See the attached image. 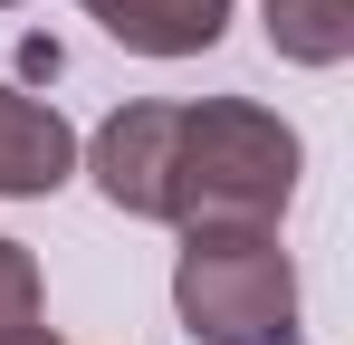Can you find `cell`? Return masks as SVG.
I'll list each match as a JSON object with an SVG mask.
<instances>
[{"label": "cell", "instance_id": "cell-1", "mask_svg": "<svg viewBox=\"0 0 354 345\" xmlns=\"http://www.w3.org/2000/svg\"><path fill=\"white\" fill-rule=\"evenodd\" d=\"M297 125L249 96H201V106H115L86 144L96 192L163 230H278L297 202Z\"/></svg>", "mask_w": 354, "mask_h": 345}, {"label": "cell", "instance_id": "cell-2", "mask_svg": "<svg viewBox=\"0 0 354 345\" xmlns=\"http://www.w3.org/2000/svg\"><path fill=\"white\" fill-rule=\"evenodd\" d=\"M173 307L201 345H297V269L278 230H182Z\"/></svg>", "mask_w": 354, "mask_h": 345}, {"label": "cell", "instance_id": "cell-3", "mask_svg": "<svg viewBox=\"0 0 354 345\" xmlns=\"http://www.w3.org/2000/svg\"><path fill=\"white\" fill-rule=\"evenodd\" d=\"M77 172V125L19 87H0V202H39Z\"/></svg>", "mask_w": 354, "mask_h": 345}, {"label": "cell", "instance_id": "cell-4", "mask_svg": "<svg viewBox=\"0 0 354 345\" xmlns=\"http://www.w3.org/2000/svg\"><path fill=\"white\" fill-rule=\"evenodd\" d=\"M86 19L134 57H201L230 29V0H86Z\"/></svg>", "mask_w": 354, "mask_h": 345}, {"label": "cell", "instance_id": "cell-5", "mask_svg": "<svg viewBox=\"0 0 354 345\" xmlns=\"http://www.w3.org/2000/svg\"><path fill=\"white\" fill-rule=\"evenodd\" d=\"M268 10V48L297 67H345L354 57V0H259Z\"/></svg>", "mask_w": 354, "mask_h": 345}, {"label": "cell", "instance_id": "cell-6", "mask_svg": "<svg viewBox=\"0 0 354 345\" xmlns=\"http://www.w3.org/2000/svg\"><path fill=\"white\" fill-rule=\"evenodd\" d=\"M29 317H39V259H29L19 240H0V336L29 326Z\"/></svg>", "mask_w": 354, "mask_h": 345}, {"label": "cell", "instance_id": "cell-7", "mask_svg": "<svg viewBox=\"0 0 354 345\" xmlns=\"http://www.w3.org/2000/svg\"><path fill=\"white\" fill-rule=\"evenodd\" d=\"M0 345H67V336H58V326H39V317H29V326H10Z\"/></svg>", "mask_w": 354, "mask_h": 345}, {"label": "cell", "instance_id": "cell-8", "mask_svg": "<svg viewBox=\"0 0 354 345\" xmlns=\"http://www.w3.org/2000/svg\"><path fill=\"white\" fill-rule=\"evenodd\" d=\"M0 10H19V0H0Z\"/></svg>", "mask_w": 354, "mask_h": 345}]
</instances>
